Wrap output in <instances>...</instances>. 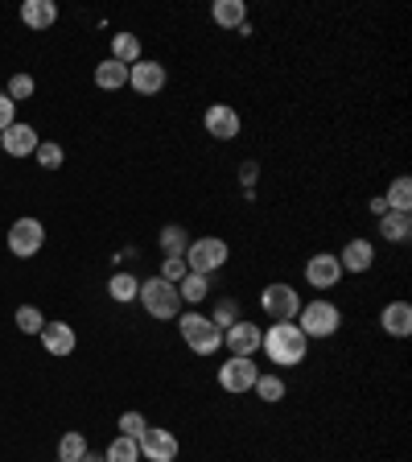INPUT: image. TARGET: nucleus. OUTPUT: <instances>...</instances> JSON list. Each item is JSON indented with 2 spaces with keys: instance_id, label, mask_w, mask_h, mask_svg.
Instances as JSON below:
<instances>
[{
  "instance_id": "13",
  "label": "nucleus",
  "mask_w": 412,
  "mask_h": 462,
  "mask_svg": "<svg viewBox=\"0 0 412 462\" xmlns=\"http://www.w3.org/2000/svg\"><path fill=\"white\" fill-rule=\"evenodd\" d=\"M38 144H41L38 128L25 125V120H17V125H9L5 133H0V149H5L9 157H33L38 153Z\"/></svg>"
},
{
  "instance_id": "8",
  "label": "nucleus",
  "mask_w": 412,
  "mask_h": 462,
  "mask_svg": "<svg viewBox=\"0 0 412 462\" xmlns=\"http://www.w3.org/2000/svg\"><path fill=\"white\" fill-rule=\"evenodd\" d=\"M136 446H141L144 462H178V454H182V442L173 438V430H161V425H149L136 438Z\"/></svg>"
},
{
  "instance_id": "25",
  "label": "nucleus",
  "mask_w": 412,
  "mask_h": 462,
  "mask_svg": "<svg viewBox=\"0 0 412 462\" xmlns=\"http://www.w3.org/2000/svg\"><path fill=\"white\" fill-rule=\"evenodd\" d=\"M136 293H141V281H136L128 269H120L112 281H107V298H112V301H120V306H128V301H136Z\"/></svg>"
},
{
  "instance_id": "29",
  "label": "nucleus",
  "mask_w": 412,
  "mask_h": 462,
  "mask_svg": "<svg viewBox=\"0 0 412 462\" xmlns=\"http://www.w3.org/2000/svg\"><path fill=\"white\" fill-rule=\"evenodd\" d=\"M87 450H91V446H87V438L78 430H70V433L58 438V462H78Z\"/></svg>"
},
{
  "instance_id": "5",
  "label": "nucleus",
  "mask_w": 412,
  "mask_h": 462,
  "mask_svg": "<svg viewBox=\"0 0 412 462\" xmlns=\"http://www.w3.org/2000/svg\"><path fill=\"white\" fill-rule=\"evenodd\" d=\"M227 260H231V248H227V240H219V236H198V240H190V248H186V269L198 273V277L219 273Z\"/></svg>"
},
{
  "instance_id": "31",
  "label": "nucleus",
  "mask_w": 412,
  "mask_h": 462,
  "mask_svg": "<svg viewBox=\"0 0 412 462\" xmlns=\"http://www.w3.org/2000/svg\"><path fill=\"white\" fill-rule=\"evenodd\" d=\"M41 327H46V314H41L38 306H21L17 310V330L21 335H41Z\"/></svg>"
},
{
  "instance_id": "7",
  "label": "nucleus",
  "mask_w": 412,
  "mask_h": 462,
  "mask_svg": "<svg viewBox=\"0 0 412 462\" xmlns=\"http://www.w3.org/2000/svg\"><path fill=\"white\" fill-rule=\"evenodd\" d=\"M41 244H46V227H41V219H33V215L13 219V227H9V252H13V256H17V260L38 256Z\"/></svg>"
},
{
  "instance_id": "27",
  "label": "nucleus",
  "mask_w": 412,
  "mask_h": 462,
  "mask_svg": "<svg viewBox=\"0 0 412 462\" xmlns=\"http://www.w3.org/2000/svg\"><path fill=\"white\" fill-rule=\"evenodd\" d=\"M112 58L120 62V67L141 62V38H136V33H115L112 38Z\"/></svg>"
},
{
  "instance_id": "26",
  "label": "nucleus",
  "mask_w": 412,
  "mask_h": 462,
  "mask_svg": "<svg viewBox=\"0 0 412 462\" xmlns=\"http://www.w3.org/2000/svg\"><path fill=\"white\" fill-rule=\"evenodd\" d=\"M388 211H400V215H412V178L408 173H400L392 186H388Z\"/></svg>"
},
{
  "instance_id": "15",
  "label": "nucleus",
  "mask_w": 412,
  "mask_h": 462,
  "mask_svg": "<svg viewBox=\"0 0 412 462\" xmlns=\"http://www.w3.org/2000/svg\"><path fill=\"white\" fill-rule=\"evenodd\" d=\"M38 338H41V346H46L50 356H58V359L70 356V351H75V343H78V338H75V327H70V322H46Z\"/></svg>"
},
{
  "instance_id": "10",
  "label": "nucleus",
  "mask_w": 412,
  "mask_h": 462,
  "mask_svg": "<svg viewBox=\"0 0 412 462\" xmlns=\"http://www.w3.org/2000/svg\"><path fill=\"white\" fill-rule=\"evenodd\" d=\"M260 335H264V327L240 318L235 327L223 330V346H227V356H235V359H256L260 356Z\"/></svg>"
},
{
  "instance_id": "18",
  "label": "nucleus",
  "mask_w": 412,
  "mask_h": 462,
  "mask_svg": "<svg viewBox=\"0 0 412 462\" xmlns=\"http://www.w3.org/2000/svg\"><path fill=\"white\" fill-rule=\"evenodd\" d=\"M408 236H412V215L400 211L380 215V240L384 244H408Z\"/></svg>"
},
{
  "instance_id": "36",
  "label": "nucleus",
  "mask_w": 412,
  "mask_h": 462,
  "mask_svg": "<svg viewBox=\"0 0 412 462\" xmlns=\"http://www.w3.org/2000/svg\"><path fill=\"white\" fill-rule=\"evenodd\" d=\"M256 182H260V165H256V162H243V165H240L243 199H256Z\"/></svg>"
},
{
  "instance_id": "23",
  "label": "nucleus",
  "mask_w": 412,
  "mask_h": 462,
  "mask_svg": "<svg viewBox=\"0 0 412 462\" xmlns=\"http://www.w3.org/2000/svg\"><path fill=\"white\" fill-rule=\"evenodd\" d=\"M96 87L99 91H120V87H128V67H120L115 58H104L96 67Z\"/></svg>"
},
{
  "instance_id": "3",
  "label": "nucleus",
  "mask_w": 412,
  "mask_h": 462,
  "mask_svg": "<svg viewBox=\"0 0 412 462\" xmlns=\"http://www.w3.org/2000/svg\"><path fill=\"white\" fill-rule=\"evenodd\" d=\"M136 301H141V310L149 318H157V322H173V318L182 314L178 285H169V281H161V277L141 281V293H136Z\"/></svg>"
},
{
  "instance_id": "14",
  "label": "nucleus",
  "mask_w": 412,
  "mask_h": 462,
  "mask_svg": "<svg viewBox=\"0 0 412 462\" xmlns=\"http://www.w3.org/2000/svg\"><path fill=\"white\" fill-rule=\"evenodd\" d=\"M306 281L322 293V289H334L343 281V264H338L334 252H317V256L306 260Z\"/></svg>"
},
{
  "instance_id": "33",
  "label": "nucleus",
  "mask_w": 412,
  "mask_h": 462,
  "mask_svg": "<svg viewBox=\"0 0 412 462\" xmlns=\"http://www.w3.org/2000/svg\"><path fill=\"white\" fill-rule=\"evenodd\" d=\"M33 91H38V83H33V75H13V79H9V91H5V96H9L13 104H21V99H29V96H33Z\"/></svg>"
},
{
  "instance_id": "28",
  "label": "nucleus",
  "mask_w": 412,
  "mask_h": 462,
  "mask_svg": "<svg viewBox=\"0 0 412 462\" xmlns=\"http://www.w3.org/2000/svg\"><path fill=\"white\" fill-rule=\"evenodd\" d=\"M215 322V327L219 330H227V327H235V322H240V301L235 298H215V306H211V314H206Z\"/></svg>"
},
{
  "instance_id": "12",
  "label": "nucleus",
  "mask_w": 412,
  "mask_h": 462,
  "mask_svg": "<svg viewBox=\"0 0 412 462\" xmlns=\"http://www.w3.org/2000/svg\"><path fill=\"white\" fill-rule=\"evenodd\" d=\"M202 128H206L215 141H235L240 128H243V120H240V112H235L231 104H211L206 112H202Z\"/></svg>"
},
{
  "instance_id": "1",
  "label": "nucleus",
  "mask_w": 412,
  "mask_h": 462,
  "mask_svg": "<svg viewBox=\"0 0 412 462\" xmlns=\"http://www.w3.org/2000/svg\"><path fill=\"white\" fill-rule=\"evenodd\" d=\"M260 356L272 367H298L309 356V338L298 330V322H272L260 335Z\"/></svg>"
},
{
  "instance_id": "2",
  "label": "nucleus",
  "mask_w": 412,
  "mask_h": 462,
  "mask_svg": "<svg viewBox=\"0 0 412 462\" xmlns=\"http://www.w3.org/2000/svg\"><path fill=\"white\" fill-rule=\"evenodd\" d=\"M338 327H343V310L326 298H314V301H301L298 310V330L314 343V338H334Z\"/></svg>"
},
{
  "instance_id": "37",
  "label": "nucleus",
  "mask_w": 412,
  "mask_h": 462,
  "mask_svg": "<svg viewBox=\"0 0 412 462\" xmlns=\"http://www.w3.org/2000/svg\"><path fill=\"white\" fill-rule=\"evenodd\" d=\"M9 125H17V104H13V99L0 91V133H5Z\"/></svg>"
},
{
  "instance_id": "11",
  "label": "nucleus",
  "mask_w": 412,
  "mask_h": 462,
  "mask_svg": "<svg viewBox=\"0 0 412 462\" xmlns=\"http://www.w3.org/2000/svg\"><path fill=\"white\" fill-rule=\"evenodd\" d=\"M256 375H260L256 359L227 356V364H219V388H223V393H231V396H243V393H252Z\"/></svg>"
},
{
  "instance_id": "30",
  "label": "nucleus",
  "mask_w": 412,
  "mask_h": 462,
  "mask_svg": "<svg viewBox=\"0 0 412 462\" xmlns=\"http://www.w3.org/2000/svg\"><path fill=\"white\" fill-rule=\"evenodd\" d=\"M104 458L107 462H141V446H136L133 438H124V433H120V438H115V442L104 450Z\"/></svg>"
},
{
  "instance_id": "32",
  "label": "nucleus",
  "mask_w": 412,
  "mask_h": 462,
  "mask_svg": "<svg viewBox=\"0 0 412 462\" xmlns=\"http://www.w3.org/2000/svg\"><path fill=\"white\" fill-rule=\"evenodd\" d=\"M33 157H38L41 170H58V165L67 162V153H62V144H58V141H41V144H38V153H33Z\"/></svg>"
},
{
  "instance_id": "6",
  "label": "nucleus",
  "mask_w": 412,
  "mask_h": 462,
  "mask_svg": "<svg viewBox=\"0 0 412 462\" xmlns=\"http://www.w3.org/2000/svg\"><path fill=\"white\" fill-rule=\"evenodd\" d=\"M260 310H264L272 322H298L301 293L288 285V281H272V285H264V293H260Z\"/></svg>"
},
{
  "instance_id": "22",
  "label": "nucleus",
  "mask_w": 412,
  "mask_h": 462,
  "mask_svg": "<svg viewBox=\"0 0 412 462\" xmlns=\"http://www.w3.org/2000/svg\"><path fill=\"white\" fill-rule=\"evenodd\" d=\"M157 244H161V256H186V248H190V231H186L182 223H165V227L157 231Z\"/></svg>"
},
{
  "instance_id": "4",
  "label": "nucleus",
  "mask_w": 412,
  "mask_h": 462,
  "mask_svg": "<svg viewBox=\"0 0 412 462\" xmlns=\"http://www.w3.org/2000/svg\"><path fill=\"white\" fill-rule=\"evenodd\" d=\"M178 335H182V343L190 346L194 356H215V351L223 346V330L215 327L206 314H198V310L178 314Z\"/></svg>"
},
{
  "instance_id": "17",
  "label": "nucleus",
  "mask_w": 412,
  "mask_h": 462,
  "mask_svg": "<svg viewBox=\"0 0 412 462\" xmlns=\"http://www.w3.org/2000/svg\"><path fill=\"white\" fill-rule=\"evenodd\" d=\"M338 264H343V273H367L375 264V244L371 240H351L343 252H338Z\"/></svg>"
},
{
  "instance_id": "16",
  "label": "nucleus",
  "mask_w": 412,
  "mask_h": 462,
  "mask_svg": "<svg viewBox=\"0 0 412 462\" xmlns=\"http://www.w3.org/2000/svg\"><path fill=\"white\" fill-rule=\"evenodd\" d=\"M380 327L388 330V338H408L412 335V306L408 301H388L380 310Z\"/></svg>"
},
{
  "instance_id": "35",
  "label": "nucleus",
  "mask_w": 412,
  "mask_h": 462,
  "mask_svg": "<svg viewBox=\"0 0 412 462\" xmlns=\"http://www.w3.org/2000/svg\"><path fill=\"white\" fill-rule=\"evenodd\" d=\"M149 430V421H144V413H136V409H128V413H120V433H124V438H141V433Z\"/></svg>"
},
{
  "instance_id": "19",
  "label": "nucleus",
  "mask_w": 412,
  "mask_h": 462,
  "mask_svg": "<svg viewBox=\"0 0 412 462\" xmlns=\"http://www.w3.org/2000/svg\"><path fill=\"white\" fill-rule=\"evenodd\" d=\"M21 21H25L29 29H50L58 21V5L54 0H25V5H21Z\"/></svg>"
},
{
  "instance_id": "38",
  "label": "nucleus",
  "mask_w": 412,
  "mask_h": 462,
  "mask_svg": "<svg viewBox=\"0 0 412 462\" xmlns=\"http://www.w3.org/2000/svg\"><path fill=\"white\" fill-rule=\"evenodd\" d=\"M371 215H375V219H380V215H388V199H384V194H375V199H371Z\"/></svg>"
},
{
  "instance_id": "9",
  "label": "nucleus",
  "mask_w": 412,
  "mask_h": 462,
  "mask_svg": "<svg viewBox=\"0 0 412 462\" xmlns=\"http://www.w3.org/2000/svg\"><path fill=\"white\" fill-rule=\"evenodd\" d=\"M165 83H169V70L157 58H141V62L128 67V87H133L136 96H161Z\"/></svg>"
},
{
  "instance_id": "39",
  "label": "nucleus",
  "mask_w": 412,
  "mask_h": 462,
  "mask_svg": "<svg viewBox=\"0 0 412 462\" xmlns=\"http://www.w3.org/2000/svg\"><path fill=\"white\" fill-rule=\"evenodd\" d=\"M78 462H107V458H104V454H96V450H87V454H83V458H78Z\"/></svg>"
},
{
  "instance_id": "21",
  "label": "nucleus",
  "mask_w": 412,
  "mask_h": 462,
  "mask_svg": "<svg viewBox=\"0 0 412 462\" xmlns=\"http://www.w3.org/2000/svg\"><path fill=\"white\" fill-rule=\"evenodd\" d=\"M178 298H182V306H202V301L211 298V277H198V273H186L182 281H178Z\"/></svg>"
},
{
  "instance_id": "20",
  "label": "nucleus",
  "mask_w": 412,
  "mask_h": 462,
  "mask_svg": "<svg viewBox=\"0 0 412 462\" xmlns=\"http://www.w3.org/2000/svg\"><path fill=\"white\" fill-rule=\"evenodd\" d=\"M211 21L219 29H240L248 21V5L243 0H215L211 5Z\"/></svg>"
},
{
  "instance_id": "34",
  "label": "nucleus",
  "mask_w": 412,
  "mask_h": 462,
  "mask_svg": "<svg viewBox=\"0 0 412 462\" xmlns=\"http://www.w3.org/2000/svg\"><path fill=\"white\" fill-rule=\"evenodd\" d=\"M186 256H161V273H157V277L161 281H169V285H178V281L186 277Z\"/></svg>"
},
{
  "instance_id": "24",
  "label": "nucleus",
  "mask_w": 412,
  "mask_h": 462,
  "mask_svg": "<svg viewBox=\"0 0 412 462\" xmlns=\"http://www.w3.org/2000/svg\"><path fill=\"white\" fill-rule=\"evenodd\" d=\"M252 393L260 396L264 404H277V401H285V375H277V372H260L256 375V384H252Z\"/></svg>"
}]
</instances>
